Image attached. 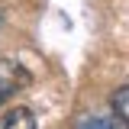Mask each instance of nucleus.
Masks as SVG:
<instances>
[{"instance_id": "f257e3e1", "label": "nucleus", "mask_w": 129, "mask_h": 129, "mask_svg": "<svg viewBox=\"0 0 129 129\" xmlns=\"http://www.w3.org/2000/svg\"><path fill=\"white\" fill-rule=\"evenodd\" d=\"M26 84H29V71L23 64L10 61V58H0V103L10 100L13 94H19Z\"/></svg>"}, {"instance_id": "f03ea898", "label": "nucleus", "mask_w": 129, "mask_h": 129, "mask_svg": "<svg viewBox=\"0 0 129 129\" xmlns=\"http://www.w3.org/2000/svg\"><path fill=\"white\" fill-rule=\"evenodd\" d=\"M0 129H36V116L26 107H13L0 116Z\"/></svg>"}, {"instance_id": "7ed1b4c3", "label": "nucleus", "mask_w": 129, "mask_h": 129, "mask_svg": "<svg viewBox=\"0 0 129 129\" xmlns=\"http://www.w3.org/2000/svg\"><path fill=\"white\" fill-rule=\"evenodd\" d=\"M113 113H116V119H119V123H123V126L129 129V84L126 87H119V90H116V94H113Z\"/></svg>"}, {"instance_id": "20e7f679", "label": "nucleus", "mask_w": 129, "mask_h": 129, "mask_svg": "<svg viewBox=\"0 0 129 129\" xmlns=\"http://www.w3.org/2000/svg\"><path fill=\"white\" fill-rule=\"evenodd\" d=\"M81 129H119L113 119H103V116H94V119H87Z\"/></svg>"}]
</instances>
